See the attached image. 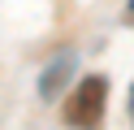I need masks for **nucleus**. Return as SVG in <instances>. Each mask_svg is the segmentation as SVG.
Instances as JSON below:
<instances>
[{
	"label": "nucleus",
	"mask_w": 134,
	"mask_h": 130,
	"mask_svg": "<svg viewBox=\"0 0 134 130\" xmlns=\"http://www.w3.org/2000/svg\"><path fill=\"white\" fill-rule=\"evenodd\" d=\"M74 69H78V56H74V52H56L52 65L39 74V95H43V100H56V95L65 91V82L74 78Z\"/></svg>",
	"instance_id": "2"
},
{
	"label": "nucleus",
	"mask_w": 134,
	"mask_h": 130,
	"mask_svg": "<svg viewBox=\"0 0 134 130\" xmlns=\"http://www.w3.org/2000/svg\"><path fill=\"white\" fill-rule=\"evenodd\" d=\"M104 100H108V78L91 74V78H82V82L65 95L61 113H65L69 126H95V121L104 117Z\"/></svg>",
	"instance_id": "1"
},
{
	"label": "nucleus",
	"mask_w": 134,
	"mask_h": 130,
	"mask_svg": "<svg viewBox=\"0 0 134 130\" xmlns=\"http://www.w3.org/2000/svg\"><path fill=\"white\" fill-rule=\"evenodd\" d=\"M130 13H134V0H130Z\"/></svg>",
	"instance_id": "3"
}]
</instances>
